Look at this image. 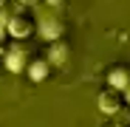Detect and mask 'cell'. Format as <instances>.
Listing matches in <instances>:
<instances>
[{
    "mask_svg": "<svg viewBox=\"0 0 130 127\" xmlns=\"http://www.w3.org/2000/svg\"><path fill=\"white\" fill-rule=\"evenodd\" d=\"M37 31V20L31 11H14L9 17V34L17 37V40H23V37H31Z\"/></svg>",
    "mask_w": 130,
    "mask_h": 127,
    "instance_id": "cell-1",
    "label": "cell"
},
{
    "mask_svg": "<svg viewBox=\"0 0 130 127\" xmlns=\"http://www.w3.org/2000/svg\"><path fill=\"white\" fill-rule=\"evenodd\" d=\"M6 68L11 71V74H20V71H26L28 68V62H31V54H28V48L26 45H20V42H14V45H9L6 48Z\"/></svg>",
    "mask_w": 130,
    "mask_h": 127,
    "instance_id": "cell-2",
    "label": "cell"
},
{
    "mask_svg": "<svg viewBox=\"0 0 130 127\" xmlns=\"http://www.w3.org/2000/svg\"><path fill=\"white\" fill-rule=\"evenodd\" d=\"M37 31L45 37V40H62V31H65V26H62V20L54 14V11H45L40 20H37Z\"/></svg>",
    "mask_w": 130,
    "mask_h": 127,
    "instance_id": "cell-3",
    "label": "cell"
},
{
    "mask_svg": "<svg viewBox=\"0 0 130 127\" xmlns=\"http://www.w3.org/2000/svg\"><path fill=\"white\" fill-rule=\"evenodd\" d=\"M99 110H105V113H116L119 107H124V93L122 90H116V88H105V90H99Z\"/></svg>",
    "mask_w": 130,
    "mask_h": 127,
    "instance_id": "cell-4",
    "label": "cell"
},
{
    "mask_svg": "<svg viewBox=\"0 0 130 127\" xmlns=\"http://www.w3.org/2000/svg\"><path fill=\"white\" fill-rule=\"evenodd\" d=\"M130 85V68L127 65H113L107 71V88H116V90H124Z\"/></svg>",
    "mask_w": 130,
    "mask_h": 127,
    "instance_id": "cell-5",
    "label": "cell"
},
{
    "mask_svg": "<svg viewBox=\"0 0 130 127\" xmlns=\"http://www.w3.org/2000/svg\"><path fill=\"white\" fill-rule=\"evenodd\" d=\"M65 59H68V45L62 40H54L48 48V65H62Z\"/></svg>",
    "mask_w": 130,
    "mask_h": 127,
    "instance_id": "cell-6",
    "label": "cell"
},
{
    "mask_svg": "<svg viewBox=\"0 0 130 127\" xmlns=\"http://www.w3.org/2000/svg\"><path fill=\"white\" fill-rule=\"evenodd\" d=\"M28 76H31V82H42L48 76V71H51V65H48V59H31L28 62Z\"/></svg>",
    "mask_w": 130,
    "mask_h": 127,
    "instance_id": "cell-7",
    "label": "cell"
},
{
    "mask_svg": "<svg viewBox=\"0 0 130 127\" xmlns=\"http://www.w3.org/2000/svg\"><path fill=\"white\" fill-rule=\"evenodd\" d=\"M113 116H116V124L119 127H130V107H119Z\"/></svg>",
    "mask_w": 130,
    "mask_h": 127,
    "instance_id": "cell-8",
    "label": "cell"
},
{
    "mask_svg": "<svg viewBox=\"0 0 130 127\" xmlns=\"http://www.w3.org/2000/svg\"><path fill=\"white\" fill-rule=\"evenodd\" d=\"M45 3H48L51 9H62V6H65V0H45Z\"/></svg>",
    "mask_w": 130,
    "mask_h": 127,
    "instance_id": "cell-9",
    "label": "cell"
},
{
    "mask_svg": "<svg viewBox=\"0 0 130 127\" xmlns=\"http://www.w3.org/2000/svg\"><path fill=\"white\" fill-rule=\"evenodd\" d=\"M122 93H124V104H130V85H127V88H124Z\"/></svg>",
    "mask_w": 130,
    "mask_h": 127,
    "instance_id": "cell-10",
    "label": "cell"
},
{
    "mask_svg": "<svg viewBox=\"0 0 130 127\" xmlns=\"http://www.w3.org/2000/svg\"><path fill=\"white\" fill-rule=\"evenodd\" d=\"M105 127H119V124H116V121H110V124H105Z\"/></svg>",
    "mask_w": 130,
    "mask_h": 127,
    "instance_id": "cell-11",
    "label": "cell"
},
{
    "mask_svg": "<svg viewBox=\"0 0 130 127\" xmlns=\"http://www.w3.org/2000/svg\"><path fill=\"white\" fill-rule=\"evenodd\" d=\"M23 3H34V0H23Z\"/></svg>",
    "mask_w": 130,
    "mask_h": 127,
    "instance_id": "cell-12",
    "label": "cell"
}]
</instances>
